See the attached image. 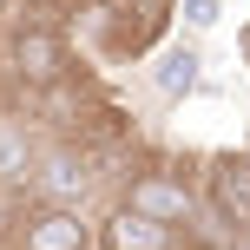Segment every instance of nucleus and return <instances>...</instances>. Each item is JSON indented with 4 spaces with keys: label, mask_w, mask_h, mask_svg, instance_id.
<instances>
[{
    "label": "nucleus",
    "mask_w": 250,
    "mask_h": 250,
    "mask_svg": "<svg viewBox=\"0 0 250 250\" xmlns=\"http://www.w3.org/2000/svg\"><path fill=\"white\" fill-rule=\"evenodd\" d=\"M7 60H13V79L26 92H46L60 79H73V53H66V33L46 20H20L7 40Z\"/></svg>",
    "instance_id": "nucleus-1"
},
{
    "label": "nucleus",
    "mask_w": 250,
    "mask_h": 250,
    "mask_svg": "<svg viewBox=\"0 0 250 250\" xmlns=\"http://www.w3.org/2000/svg\"><path fill=\"white\" fill-rule=\"evenodd\" d=\"M26 191H33L46 211H79V198L92 191V151L86 145H46L33 158V171H26Z\"/></svg>",
    "instance_id": "nucleus-2"
},
{
    "label": "nucleus",
    "mask_w": 250,
    "mask_h": 250,
    "mask_svg": "<svg viewBox=\"0 0 250 250\" xmlns=\"http://www.w3.org/2000/svg\"><path fill=\"white\" fill-rule=\"evenodd\" d=\"M125 211L165 224L178 244L198 230V198H191V185H185V178H171V171H138L132 185H125Z\"/></svg>",
    "instance_id": "nucleus-3"
},
{
    "label": "nucleus",
    "mask_w": 250,
    "mask_h": 250,
    "mask_svg": "<svg viewBox=\"0 0 250 250\" xmlns=\"http://www.w3.org/2000/svg\"><path fill=\"white\" fill-rule=\"evenodd\" d=\"M7 250H92V224L79 211H26V224L7 230Z\"/></svg>",
    "instance_id": "nucleus-4"
},
{
    "label": "nucleus",
    "mask_w": 250,
    "mask_h": 250,
    "mask_svg": "<svg viewBox=\"0 0 250 250\" xmlns=\"http://www.w3.org/2000/svg\"><path fill=\"white\" fill-rule=\"evenodd\" d=\"M211 211L224 224V237H250V158L211 165Z\"/></svg>",
    "instance_id": "nucleus-5"
},
{
    "label": "nucleus",
    "mask_w": 250,
    "mask_h": 250,
    "mask_svg": "<svg viewBox=\"0 0 250 250\" xmlns=\"http://www.w3.org/2000/svg\"><path fill=\"white\" fill-rule=\"evenodd\" d=\"M198 73H204L198 40H171V46L151 60V92H158V99H185V92L198 86Z\"/></svg>",
    "instance_id": "nucleus-6"
},
{
    "label": "nucleus",
    "mask_w": 250,
    "mask_h": 250,
    "mask_svg": "<svg viewBox=\"0 0 250 250\" xmlns=\"http://www.w3.org/2000/svg\"><path fill=\"white\" fill-rule=\"evenodd\" d=\"M99 244H105V250H185V244H178L165 224H151V217L125 211V204H119V211L99 224Z\"/></svg>",
    "instance_id": "nucleus-7"
},
{
    "label": "nucleus",
    "mask_w": 250,
    "mask_h": 250,
    "mask_svg": "<svg viewBox=\"0 0 250 250\" xmlns=\"http://www.w3.org/2000/svg\"><path fill=\"white\" fill-rule=\"evenodd\" d=\"M26 171H33L26 125H20V119H0V185H26Z\"/></svg>",
    "instance_id": "nucleus-8"
},
{
    "label": "nucleus",
    "mask_w": 250,
    "mask_h": 250,
    "mask_svg": "<svg viewBox=\"0 0 250 250\" xmlns=\"http://www.w3.org/2000/svg\"><path fill=\"white\" fill-rule=\"evenodd\" d=\"M33 99H40V112H46L53 125H73L79 112H86V92H79V79H60V86L33 92Z\"/></svg>",
    "instance_id": "nucleus-9"
},
{
    "label": "nucleus",
    "mask_w": 250,
    "mask_h": 250,
    "mask_svg": "<svg viewBox=\"0 0 250 250\" xmlns=\"http://www.w3.org/2000/svg\"><path fill=\"white\" fill-rule=\"evenodd\" d=\"M217 13H224L217 0H178V20H185L191 33H204V26H217Z\"/></svg>",
    "instance_id": "nucleus-10"
},
{
    "label": "nucleus",
    "mask_w": 250,
    "mask_h": 250,
    "mask_svg": "<svg viewBox=\"0 0 250 250\" xmlns=\"http://www.w3.org/2000/svg\"><path fill=\"white\" fill-rule=\"evenodd\" d=\"M7 230H13V224H7V211H0V244H7Z\"/></svg>",
    "instance_id": "nucleus-11"
},
{
    "label": "nucleus",
    "mask_w": 250,
    "mask_h": 250,
    "mask_svg": "<svg viewBox=\"0 0 250 250\" xmlns=\"http://www.w3.org/2000/svg\"><path fill=\"white\" fill-rule=\"evenodd\" d=\"M0 7H7V0H0Z\"/></svg>",
    "instance_id": "nucleus-12"
}]
</instances>
